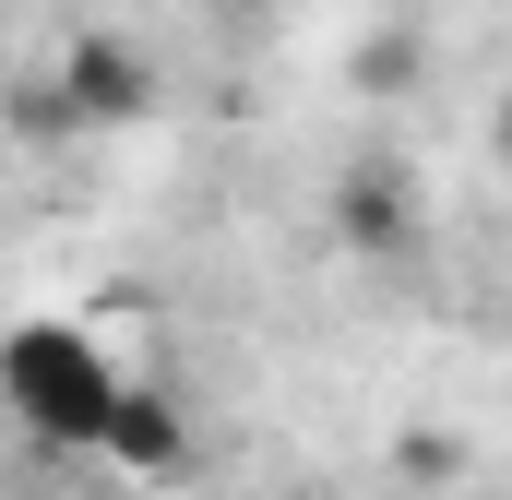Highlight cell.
Listing matches in <instances>:
<instances>
[{
  "mask_svg": "<svg viewBox=\"0 0 512 500\" xmlns=\"http://www.w3.org/2000/svg\"><path fill=\"white\" fill-rule=\"evenodd\" d=\"M120 393H131V370L84 334V322H12V334H0V405H12V429H36L48 453H108Z\"/></svg>",
  "mask_w": 512,
  "mask_h": 500,
  "instance_id": "cell-1",
  "label": "cell"
},
{
  "mask_svg": "<svg viewBox=\"0 0 512 500\" xmlns=\"http://www.w3.org/2000/svg\"><path fill=\"white\" fill-rule=\"evenodd\" d=\"M489 143H501V167H512V96H501V120H489Z\"/></svg>",
  "mask_w": 512,
  "mask_h": 500,
  "instance_id": "cell-5",
  "label": "cell"
},
{
  "mask_svg": "<svg viewBox=\"0 0 512 500\" xmlns=\"http://www.w3.org/2000/svg\"><path fill=\"white\" fill-rule=\"evenodd\" d=\"M334 227H346V250H417V191H405V167H358L346 203H334Z\"/></svg>",
  "mask_w": 512,
  "mask_h": 500,
  "instance_id": "cell-4",
  "label": "cell"
},
{
  "mask_svg": "<svg viewBox=\"0 0 512 500\" xmlns=\"http://www.w3.org/2000/svg\"><path fill=\"white\" fill-rule=\"evenodd\" d=\"M143 108H155V60L131 36H72L48 60V120L60 131H131Z\"/></svg>",
  "mask_w": 512,
  "mask_h": 500,
  "instance_id": "cell-2",
  "label": "cell"
},
{
  "mask_svg": "<svg viewBox=\"0 0 512 500\" xmlns=\"http://www.w3.org/2000/svg\"><path fill=\"white\" fill-rule=\"evenodd\" d=\"M108 465H131V477H179V465H191V417H179V393L131 381L120 417H108Z\"/></svg>",
  "mask_w": 512,
  "mask_h": 500,
  "instance_id": "cell-3",
  "label": "cell"
}]
</instances>
